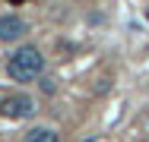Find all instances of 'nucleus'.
<instances>
[{
  "instance_id": "nucleus-1",
  "label": "nucleus",
  "mask_w": 149,
  "mask_h": 142,
  "mask_svg": "<svg viewBox=\"0 0 149 142\" xmlns=\"http://www.w3.org/2000/svg\"><path fill=\"white\" fill-rule=\"evenodd\" d=\"M41 70H45V57H41V51L35 44H22L6 60V73L16 82H32L35 76H41Z\"/></svg>"
},
{
  "instance_id": "nucleus-2",
  "label": "nucleus",
  "mask_w": 149,
  "mask_h": 142,
  "mask_svg": "<svg viewBox=\"0 0 149 142\" xmlns=\"http://www.w3.org/2000/svg\"><path fill=\"white\" fill-rule=\"evenodd\" d=\"M32 111H35V101L29 95H6V98H0V114L10 117V120L32 117Z\"/></svg>"
},
{
  "instance_id": "nucleus-3",
  "label": "nucleus",
  "mask_w": 149,
  "mask_h": 142,
  "mask_svg": "<svg viewBox=\"0 0 149 142\" xmlns=\"http://www.w3.org/2000/svg\"><path fill=\"white\" fill-rule=\"evenodd\" d=\"M26 22L19 16H0V41H19L26 35Z\"/></svg>"
},
{
  "instance_id": "nucleus-4",
  "label": "nucleus",
  "mask_w": 149,
  "mask_h": 142,
  "mask_svg": "<svg viewBox=\"0 0 149 142\" xmlns=\"http://www.w3.org/2000/svg\"><path fill=\"white\" fill-rule=\"evenodd\" d=\"M26 142H57V133L51 126H35V130H29Z\"/></svg>"
}]
</instances>
